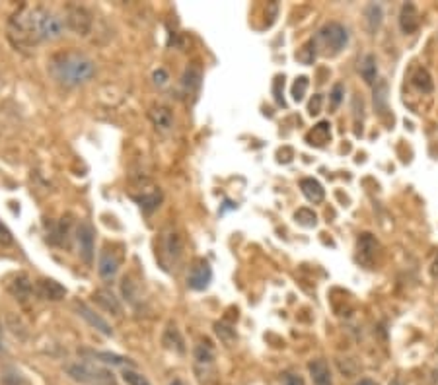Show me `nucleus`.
<instances>
[{"instance_id":"4","label":"nucleus","mask_w":438,"mask_h":385,"mask_svg":"<svg viewBox=\"0 0 438 385\" xmlns=\"http://www.w3.org/2000/svg\"><path fill=\"white\" fill-rule=\"evenodd\" d=\"M66 373L75 380V382H80V384L86 385H115V380H113V373L103 370V368H98V366H92L88 362H75V364H68L66 366Z\"/></svg>"},{"instance_id":"33","label":"nucleus","mask_w":438,"mask_h":385,"mask_svg":"<svg viewBox=\"0 0 438 385\" xmlns=\"http://www.w3.org/2000/svg\"><path fill=\"white\" fill-rule=\"evenodd\" d=\"M281 86H285V76H276L273 82V94H275V101L279 105H285V98H283V90Z\"/></svg>"},{"instance_id":"12","label":"nucleus","mask_w":438,"mask_h":385,"mask_svg":"<svg viewBox=\"0 0 438 385\" xmlns=\"http://www.w3.org/2000/svg\"><path fill=\"white\" fill-rule=\"evenodd\" d=\"M308 372L312 375L313 385H333L331 368L324 358H315L308 364Z\"/></svg>"},{"instance_id":"36","label":"nucleus","mask_w":438,"mask_h":385,"mask_svg":"<svg viewBox=\"0 0 438 385\" xmlns=\"http://www.w3.org/2000/svg\"><path fill=\"white\" fill-rule=\"evenodd\" d=\"M14 241L12 234H10V230L4 226V224L0 222V245H10Z\"/></svg>"},{"instance_id":"23","label":"nucleus","mask_w":438,"mask_h":385,"mask_svg":"<svg viewBox=\"0 0 438 385\" xmlns=\"http://www.w3.org/2000/svg\"><path fill=\"white\" fill-rule=\"evenodd\" d=\"M374 107L380 115L388 111V84L384 80L376 82L374 88Z\"/></svg>"},{"instance_id":"37","label":"nucleus","mask_w":438,"mask_h":385,"mask_svg":"<svg viewBox=\"0 0 438 385\" xmlns=\"http://www.w3.org/2000/svg\"><path fill=\"white\" fill-rule=\"evenodd\" d=\"M216 333H218V336H222L224 341H232L236 336V333L230 331V327H224V325H216Z\"/></svg>"},{"instance_id":"15","label":"nucleus","mask_w":438,"mask_h":385,"mask_svg":"<svg viewBox=\"0 0 438 385\" xmlns=\"http://www.w3.org/2000/svg\"><path fill=\"white\" fill-rule=\"evenodd\" d=\"M38 296L43 300H51V302H59L66 296V290L59 282L43 278L38 282Z\"/></svg>"},{"instance_id":"30","label":"nucleus","mask_w":438,"mask_h":385,"mask_svg":"<svg viewBox=\"0 0 438 385\" xmlns=\"http://www.w3.org/2000/svg\"><path fill=\"white\" fill-rule=\"evenodd\" d=\"M183 84L188 88L189 92H193V90H197L201 84V72L197 68H188V72L183 76Z\"/></svg>"},{"instance_id":"17","label":"nucleus","mask_w":438,"mask_h":385,"mask_svg":"<svg viewBox=\"0 0 438 385\" xmlns=\"http://www.w3.org/2000/svg\"><path fill=\"white\" fill-rule=\"evenodd\" d=\"M94 302L101 306L105 311H110L113 315H121L123 313V308L119 304V300L113 296L110 290H96L94 292Z\"/></svg>"},{"instance_id":"2","label":"nucleus","mask_w":438,"mask_h":385,"mask_svg":"<svg viewBox=\"0 0 438 385\" xmlns=\"http://www.w3.org/2000/svg\"><path fill=\"white\" fill-rule=\"evenodd\" d=\"M49 72L61 86L76 88L94 78L96 62L80 51H63L49 61Z\"/></svg>"},{"instance_id":"29","label":"nucleus","mask_w":438,"mask_h":385,"mask_svg":"<svg viewBox=\"0 0 438 385\" xmlns=\"http://www.w3.org/2000/svg\"><path fill=\"white\" fill-rule=\"evenodd\" d=\"M306 90H308V78H306V76L296 78V82L292 84V100L294 101L304 100V96H306Z\"/></svg>"},{"instance_id":"31","label":"nucleus","mask_w":438,"mask_h":385,"mask_svg":"<svg viewBox=\"0 0 438 385\" xmlns=\"http://www.w3.org/2000/svg\"><path fill=\"white\" fill-rule=\"evenodd\" d=\"M123 380L127 382V385H151V382L142 373L135 372V370H125L123 372Z\"/></svg>"},{"instance_id":"14","label":"nucleus","mask_w":438,"mask_h":385,"mask_svg":"<svg viewBox=\"0 0 438 385\" xmlns=\"http://www.w3.org/2000/svg\"><path fill=\"white\" fill-rule=\"evenodd\" d=\"M300 189L302 193H304V197L310 200V202H313V204H320V202H324V199H326V189L313 177L300 179Z\"/></svg>"},{"instance_id":"9","label":"nucleus","mask_w":438,"mask_h":385,"mask_svg":"<svg viewBox=\"0 0 438 385\" xmlns=\"http://www.w3.org/2000/svg\"><path fill=\"white\" fill-rule=\"evenodd\" d=\"M378 251H380V243L372 237V234H363L359 237V261L363 263L364 267L368 269L374 267Z\"/></svg>"},{"instance_id":"27","label":"nucleus","mask_w":438,"mask_h":385,"mask_svg":"<svg viewBox=\"0 0 438 385\" xmlns=\"http://www.w3.org/2000/svg\"><path fill=\"white\" fill-rule=\"evenodd\" d=\"M296 59L304 64H310L315 59V41H308L302 45V49L296 53Z\"/></svg>"},{"instance_id":"25","label":"nucleus","mask_w":438,"mask_h":385,"mask_svg":"<svg viewBox=\"0 0 438 385\" xmlns=\"http://www.w3.org/2000/svg\"><path fill=\"white\" fill-rule=\"evenodd\" d=\"M294 220L304 228H315L318 226V214L310 209H298L294 212Z\"/></svg>"},{"instance_id":"35","label":"nucleus","mask_w":438,"mask_h":385,"mask_svg":"<svg viewBox=\"0 0 438 385\" xmlns=\"http://www.w3.org/2000/svg\"><path fill=\"white\" fill-rule=\"evenodd\" d=\"M281 385H304V380L296 373L287 372L281 375Z\"/></svg>"},{"instance_id":"5","label":"nucleus","mask_w":438,"mask_h":385,"mask_svg":"<svg viewBox=\"0 0 438 385\" xmlns=\"http://www.w3.org/2000/svg\"><path fill=\"white\" fill-rule=\"evenodd\" d=\"M64 24L68 29H73L76 36H88L92 29V16L82 6H70V8H66Z\"/></svg>"},{"instance_id":"24","label":"nucleus","mask_w":438,"mask_h":385,"mask_svg":"<svg viewBox=\"0 0 438 385\" xmlns=\"http://www.w3.org/2000/svg\"><path fill=\"white\" fill-rule=\"evenodd\" d=\"M31 282H29V278L25 276V274H20L16 280H14V284L10 286V292H12L16 298H27L29 296V292H31Z\"/></svg>"},{"instance_id":"32","label":"nucleus","mask_w":438,"mask_h":385,"mask_svg":"<svg viewBox=\"0 0 438 385\" xmlns=\"http://www.w3.org/2000/svg\"><path fill=\"white\" fill-rule=\"evenodd\" d=\"M343 96H345V86L343 84H335L333 90H331V96H329V101H331V109H337L343 101Z\"/></svg>"},{"instance_id":"19","label":"nucleus","mask_w":438,"mask_h":385,"mask_svg":"<svg viewBox=\"0 0 438 385\" xmlns=\"http://www.w3.org/2000/svg\"><path fill=\"white\" fill-rule=\"evenodd\" d=\"M164 251H166V255H168L170 259L179 261V257H181V253H183V239H181V236H179L177 232L166 234V237H164Z\"/></svg>"},{"instance_id":"20","label":"nucleus","mask_w":438,"mask_h":385,"mask_svg":"<svg viewBox=\"0 0 438 385\" xmlns=\"http://www.w3.org/2000/svg\"><path fill=\"white\" fill-rule=\"evenodd\" d=\"M364 18H366L368 34H370V36H374L376 31L380 29V25H382V18H384L382 6H380V4H368V6L364 8Z\"/></svg>"},{"instance_id":"10","label":"nucleus","mask_w":438,"mask_h":385,"mask_svg":"<svg viewBox=\"0 0 438 385\" xmlns=\"http://www.w3.org/2000/svg\"><path fill=\"white\" fill-rule=\"evenodd\" d=\"M419 25H421V16H419V10H417V6H415L413 2H407V4H403L401 6V12H400V29L405 34V36H409V34H415L417 29H419Z\"/></svg>"},{"instance_id":"3","label":"nucleus","mask_w":438,"mask_h":385,"mask_svg":"<svg viewBox=\"0 0 438 385\" xmlns=\"http://www.w3.org/2000/svg\"><path fill=\"white\" fill-rule=\"evenodd\" d=\"M318 43L322 47V53L327 55V57H335L341 51L347 47L349 43V31L347 27L339 22H329L326 24L320 34H318Z\"/></svg>"},{"instance_id":"16","label":"nucleus","mask_w":438,"mask_h":385,"mask_svg":"<svg viewBox=\"0 0 438 385\" xmlns=\"http://www.w3.org/2000/svg\"><path fill=\"white\" fill-rule=\"evenodd\" d=\"M151 119L152 123H154V127L164 131V133L172 131V127H174V113H172L170 107H166V105H156V107H152Z\"/></svg>"},{"instance_id":"22","label":"nucleus","mask_w":438,"mask_h":385,"mask_svg":"<svg viewBox=\"0 0 438 385\" xmlns=\"http://www.w3.org/2000/svg\"><path fill=\"white\" fill-rule=\"evenodd\" d=\"M361 76H363V80L366 84H370V86H374L376 78H378V66H376V57L374 55H366L361 62Z\"/></svg>"},{"instance_id":"18","label":"nucleus","mask_w":438,"mask_h":385,"mask_svg":"<svg viewBox=\"0 0 438 385\" xmlns=\"http://www.w3.org/2000/svg\"><path fill=\"white\" fill-rule=\"evenodd\" d=\"M329 138H331V124L327 123V121L318 123L312 131L306 135L308 144H312V146H324L326 142H329Z\"/></svg>"},{"instance_id":"34","label":"nucleus","mask_w":438,"mask_h":385,"mask_svg":"<svg viewBox=\"0 0 438 385\" xmlns=\"http://www.w3.org/2000/svg\"><path fill=\"white\" fill-rule=\"evenodd\" d=\"M322 101H324V98H322L320 94H315L312 100H310V103H308V113H310L312 117L322 113Z\"/></svg>"},{"instance_id":"21","label":"nucleus","mask_w":438,"mask_h":385,"mask_svg":"<svg viewBox=\"0 0 438 385\" xmlns=\"http://www.w3.org/2000/svg\"><path fill=\"white\" fill-rule=\"evenodd\" d=\"M411 84H413L419 92H423V94H430V92L435 90L433 78H430V75H428V70L423 68V66L415 68L413 76H411Z\"/></svg>"},{"instance_id":"26","label":"nucleus","mask_w":438,"mask_h":385,"mask_svg":"<svg viewBox=\"0 0 438 385\" xmlns=\"http://www.w3.org/2000/svg\"><path fill=\"white\" fill-rule=\"evenodd\" d=\"M138 204H140V209L144 212H152L158 204H160V200H162V195H160V191H154L151 195H142V197H138Z\"/></svg>"},{"instance_id":"43","label":"nucleus","mask_w":438,"mask_h":385,"mask_svg":"<svg viewBox=\"0 0 438 385\" xmlns=\"http://www.w3.org/2000/svg\"><path fill=\"white\" fill-rule=\"evenodd\" d=\"M437 352H438V347H437Z\"/></svg>"},{"instance_id":"11","label":"nucleus","mask_w":438,"mask_h":385,"mask_svg":"<svg viewBox=\"0 0 438 385\" xmlns=\"http://www.w3.org/2000/svg\"><path fill=\"white\" fill-rule=\"evenodd\" d=\"M75 310L78 311V315H80L82 319H86L88 323L92 325V327H94L96 331H100L101 335H105V336H112L113 335V329L110 327V323H107V321H105L103 317H100L98 313H94V311L90 310L86 304H78V302H76Z\"/></svg>"},{"instance_id":"28","label":"nucleus","mask_w":438,"mask_h":385,"mask_svg":"<svg viewBox=\"0 0 438 385\" xmlns=\"http://www.w3.org/2000/svg\"><path fill=\"white\" fill-rule=\"evenodd\" d=\"M94 356H96V358H100L101 362L113 364V366H135L133 362H129V358L117 356V354H110V352H96Z\"/></svg>"},{"instance_id":"1","label":"nucleus","mask_w":438,"mask_h":385,"mask_svg":"<svg viewBox=\"0 0 438 385\" xmlns=\"http://www.w3.org/2000/svg\"><path fill=\"white\" fill-rule=\"evenodd\" d=\"M66 24L49 8L22 6L8 22V39L16 49H31L39 43L57 41L63 38Z\"/></svg>"},{"instance_id":"13","label":"nucleus","mask_w":438,"mask_h":385,"mask_svg":"<svg viewBox=\"0 0 438 385\" xmlns=\"http://www.w3.org/2000/svg\"><path fill=\"white\" fill-rule=\"evenodd\" d=\"M193 358H195V368H197V372L201 373V377L213 370L214 352L209 345H199V347L195 348Z\"/></svg>"},{"instance_id":"40","label":"nucleus","mask_w":438,"mask_h":385,"mask_svg":"<svg viewBox=\"0 0 438 385\" xmlns=\"http://www.w3.org/2000/svg\"><path fill=\"white\" fill-rule=\"evenodd\" d=\"M357 385H378V384H376V382H372V380H361V382H359Z\"/></svg>"},{"instance_id":"41","label":"nucleus","mask_w":438,"mask_h":385,"mask_svg":"<svg viewBox=\"0 0 438 385\" xmlns=\"http://www.w3.org/2000/svg\"><path fill=\"white\" fill-rule=\"evenodd\" d=\"M0 347H2V329H0Z\"/></svg>"},{"instance_id":"7","label":"nucleus","mask_w":438,"mask_h":385,"mask_svg":"<svg viewBox=\"0 0 438 385\" xmlns=\"http://www.w3.org/2000/svg\"><path fill=\"white\" fill-rule=\"evenodd\" d=\"M76 241H78L80 259L86 265H92V259H94V230L90 224L80 222V226L76 228Z\"/></svg>"},{"instance_id":"8","label":"nucleus","mask_w":438,"mask_h":385,"mask_svg":"<svg viewBox=\"0 0 438 385\" xmlns=\"http://www.w3.org/2000/svg\"><path fill=\"white\" fill-rule=\"evenodd\" d=\"M119 267H121V257L115 253V251H110L105 248L100 253V261H98V273L103 280H113L117 273H119Z\"/></svg>"},{"instance_id":"6","label":"nucleus","mask_w":438,"mask_h":385,"mask_svg":"<svg viewBox=\"0 0 438 385\" xmlns=\"http://www.w3.org/2000/svg\"><path fill=\"white\" fill-rule=\"evenodd\" d=\"M213 280V269L205 259H195L188 274V286L191 290H205Z\"/></svg>"},{"instance_id":"38","label":"nucleus","mask_w":438,"mask_h":385,"mask_svg":"<svg viewBox=\"0 0 438 385\" xmlns=\"http://www.w3.org/2000/svg\"><path fill=\"white\" fill-rule=\"evenodd\" d=\"M154 82H156V84H160V86H164V84L168 82V72H166L164 68H158V70L154 72Z\"/></svg>"},{"instance_id":"39","label":"nucleus","mask_w":438,"mask_h":385,"mask_svg":"<svg viewBox=\"0 0 438 385\" xmlns=\"http://www.w3.org/2000/svg\"><path fill=\"white\" fill-rule=\"evenodd\" d=\"M430 276H433L435 280H438V257L435 259V263H433V267H430Z\"/></svg>"},{"instance_id":"42","label":"nucleus","mask_w":438,"mask_h":385,"mask_svg":"<svg viewBox=\"0 0 438 385\" xmlns=\"http://www.w3.org/2000/svg\"><path fill=\"white\" fill-rule=\"evenodd\" d=\"M174 385H181V382H175V384H174Z\"/></svg>"}]
</instances>
